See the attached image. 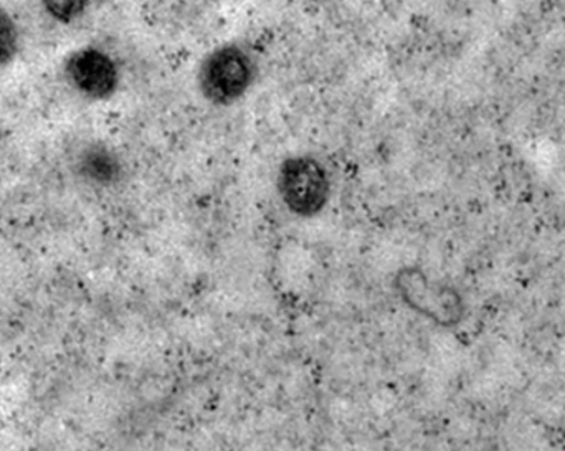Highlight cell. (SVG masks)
<instances>
[{
    "label": "cell",
    "mask_w": 565,
    "mask_h": 451,
    "mask_svg": "<svg viewBox=\"0 0 565 451\" xmlns=\"http://www.w3.org/2000/svg\"><path fill=\"white\" fill-rule=\"evenodd\" d=\"M277 191L289 214L299 218L318 217L331 198L328 171L311 155H291L281 162Z\"/></svg>",
    "instance_id": "6da1fadb"
},
{
    "label": "cell",
    "mask_w": 565,
    "mask_h": 451,
    "mask_svg": "<svg viewBox=\"0 0 565 451\" xmlns=\"http://www.w3.org/2000/svg\"><path fill=\"white\" fill-rule=\"evenodd\" d=\"M255 75L254 60L242 46H221L209 53L199 68V92L211 105L232 106L247 95Z\"/></svg>",
    "instance_id": "7a4b0ae2"
},
{
    "label": "cell",
    "mask_w": 565,
    "mask_h": 451,
    "mask_svg": "<svg viewBox=\"0 0 565 451\" xmlns=\"http://www.w3.org/2000/svg\"><path fill=\"white\" fill-rule=\"evenodd\" d=\"M401 294L415 310L437 323L450 326L461 318V300L454 290L430 283L424 275L405 270L398 277Z\"/></svg>",
    "instance_id": "3957f363"
},
{
    "label": "cell",
    "mask_w": 565,
    "mask_h": 451,
    "mask_svg": "<svg viewBox=\"0 0 565 451\" xmlns=\"http://www.w3.org/2000/svg\"><path fill=\"white\" fill-rule=\"evenodd\" d=\"M66 75L86 98H109L118 88V66L111 56L96 49H83L73 53L66 62Z\"/></svg>",
    "instance_id": "277c9868"
},
{
    "label": "cell",
    "mask_w": 565,
    "mask_h": 451,
    "mask_svg": "<svg viewBox=\"0 0 565 451\" xmlns=\"http://www.w3.org/2000/svg\"><path fill=\"white\" fill-rule=\"evenodd\" d=\"M83 171L95 181L109 184L118 179L121 165L111 152L106 149H95V151H89L83 161Z\"/></svg>",
    "instance_id": "5b68a950"
},
{
    "label": "cell",
    "mask_w": 565,
    "mask_h": 451,
    "mask_svg": "<svg viewBox=\"0 0 565 451\" xmlns=\"http://www.w3.org/2000/svg\"><path fill=\"white\" fill-rule=\"evenodd\" d=\"M17 42H19V35H17L15 23L12 17L0 7V68L12 62L17 52Z\"/></svg>",
    "instance_id": "8992f818"
},
{
    "label": "cell",
    "mask_w": 565,
    "mask_h": 451,
    "mask_svg": "<svg viewBox=\"0 0 565 451\" xmlns=\"http://www.w3.org/2000/svg\"><path fill=\"white\" fill-rule=\"evenodd\" d=\"M42 3L53 19L72 22L85 12L88 0H42Z\"/></svg>",
    "instance_id": "52a82bcc"
}]
</instances>
